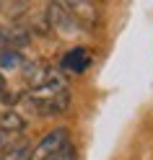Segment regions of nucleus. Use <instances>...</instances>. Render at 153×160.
I'll use <instances>...</instances> for the list:
<instances>
[{"mask_svg": "<svg viewBox=\"0 0 153 160\" xmlns=\"http://www.w3.org/2000/svg\"><path fill=\"white\" fill-rule=\"evenodd\" d=\"M29 155H31V145L26 139H18V142H8L0 160H29Z\"/></svg>", "mask_w": 153, "mask_h": 160, "instance_id": "39448f33", "label": "nucleus"}, {"mask_svg": "<svg viewBox=\"0 0 153 160\" xmlns=\"http://www.w3.org/2000/svg\"><path fill=\"white\" fill-rule=\"evenodd\" d=\"M21 65V54L13 52V49H5V52H0V67L11 70V67H18Z\"/></svg>", "mask_w": 153, "mask_h": 160, "instance_id": "423d86ee", "label": "nucleus"}, {"mask_svg": "<svg viewBox=\"0 0 153 160\" xmlns=\"http://www.w3.org/2000/svg\"><path fill=\"white\" fill-rule=\"evenodd\" d=\"M8 147V134L5 132H0V155H3V150Z\"/></svg>", "mask_w": 153, "mask_h": 160, "instance_id": "6e6552de", "label": "nucleus"}, {"mask_svg": "<svg viewBox=\"0 0 153 160\" xmlns=\"http://www.w3.org/2000/svg\"><path fill=\"white\" fill-rule=\"evenodd\" d=\"M52 160H75V147L70 145V142H68V145H63V147L57 150V155H55Z\"/></svg>", "mask_w": 153, "mask_h": 160, "instance_id": "0eeeda50", "label": "nucleus"}, {"mask_svg": "<svg viewBox=\"0 0 153 160\" xmlns=\"http://www.w3.org/2000/svg\"><path fill=\"white\" fill-rule=\"evenodd\" d=\"M26 129V119L18 111H3L0 114V132L5 134H21Z\"/></svg>", "mask_w": 153, "mask_h": 160, "instance_id": "20e7f679", "label": "nucleus"}, {"mask_svg": "<svg viewBox=\"0 0 153 160\" xmlns=\"http://www.w3.org/2000/svg\"><path fill=\"white\" fill-rule=\"evenodd\" d=\"M47 16H49V23H52L55 28H60V31H65V34H70V31L75 28V18L68 13V8H65L63 3H55V5H49Z\"/></svg>", "mask_w": 153, "mask_h": 160, "instance_id": "f03ea898", "label": "nucleus"}, {"mask_svg": "<svg viewBox=\"0 0 153 160\" xmlns=\"http://www.w3.org/2000/svg\"><path fill=\"white\" fill-rule=\"evenodd\" d=\"M5 88H8V83H5V78H3V72H0V98H3V93H5Z\"/></svg>", "mask_w": 153, "mask_h": 160, "instance_id": "1a4fd4ad", "label": "nucleus"}, {"mask_svg": "<svg viewBox=\"0 0 153 160\" xmlns=\"http://www.w3.org/2000/svg\"><path fill=\"white\" fill-rule=\"evenodd\" d=\"M91 65V57L83 47H75L70 49V52L63 57V70H68V72H83V70Z\"/></svg>", "mask_w": 153, "mask_h": 160, "instance_id": "7ed1b4c3", "label": "nucleus"}, {"mask_svg": "<svg viewBox=\"0 0 153 160\" xmlns=\"http://www.w3.org/2000/svg\"><path fill=\"white\" fill-rule=\"evenodd\" d=\"M63 145H68V132H65L63 127H60V129H52L49 134H44V137L31 147L29 160H52Z\"/></svg>", "mask_w": 153, "mask_h": 160, "instance_id": "f257e3e1", "label": "nucleus"}]
</instances>
